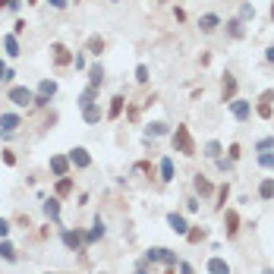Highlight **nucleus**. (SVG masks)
I'll return each mask as SVG.
<instances>
[{
    "label": "nucleus",
    "instance_id": "23",
    "mask_svg": "<svg viewBox=\"0 0 274 274\" xmlns=\"http://www.w3.org/2000/svg\"><path fill=\"white\" fill-rule=\"evenodd\" d=\"M0 258H6V262H16V246L6 243V239H0Z\"/></svg>",
    "mask_w": 274,
    "mask_h": 274
},
{
    "label": "nucleus",
    "instance_id": "24",
    "mask_svg": "<svg viewBox=\"0 0 274 274\" xmlns=\"http://www.w3.org/2000/svg\"><path fill=\"white\" fill-rule=\"evenodd\" d=\"M85 51H89V54H101V51H104V38L101 35H91L89 44H85Z\"/></svg>",
    "mask_w": 274,
    "mask_h": 274
},
{
    "label": "nucleus",
    "instance_id": "53",
    "mask_svg": "<svg viewBox=\"0 0 274 274\" xmlns=\"http://www.w3.org/2000/svg\"><path fill=\"white\" fill-rule=\"evenodd\" d=\"M29 3H38V0H29Z\"/></svg>",
    "mask_w": 274,
    "mask_h": 274
},
{
    "label": "nucleus",
    "instance_id": "28",
    "mask_svg": "<svg viewBox=\"0 0 274 274\" xmlns=\"http://www.w3.org/2000/svg\"><path fill=\"white\" fill-rule=\"evenodd\" d=\"M95 95H98V89H95V85H89V89L79 95V104H82V108H85V104H91V101H95Z\"/></svg>",
    "mask_w": 274,
    "mask_h": 274
},
{
    "label": "nucleus",
    "instance_id": "52",
    "mask_svg": "<svg viewBox=\"0 0 274 274\" xmlns=\"http://www.w3.org/2000/svg\"><path fill=\"white\" fill-rule=\"evenodd\" d=\"M271 19H274V3H271Z\"/></svg>",
    "mask_w": 274,
    "mask_h": 274
},
{
    "label": "nucleus",
    "instance_id": "25",
    "mask_svg": "<svg viewBox=\"0 0 274 274\" xmlns=\"http://www.w3.org/2000/svg\"><path fill=\"white\" fill-rule=\"evenodd\" d=\"M258 196H262L265 202H271V199H274V180H262V186H258Z\"/></svg>",
    "mask_w": 274,
    "mask_h": 274
},
{
    "label": "nucleus",
    "instance_id": "5",
    "mask_svg": "<svg viewBox=\"0 0 274 274\" xmlns=\"http://www.w3.org/2000/svg\"><path fill=\"white\" fill-rule=\"evenodd\" d=\"M233 98H237V79H233L230 73H227V76L220 79V101H227V104H230Z\"/></svg>",
    "mask_w": 274,
    "mask_h": 274
},
{
    "label": "nucleus",
    "instance_id": "30",
    "mask_svg": "<svg viewBox=\"0 0 274 274\" xmlns=\"http://www.w3.org/2000/svg\"><path fill=\"white\" fill-rule=\"evenodd\" d=\"M202 155H205V158H220V142H215V139H211V142L205 145Z\"/></svg>",
    "mask_w": 274,
    "mask_h": 274
},
{
    "label": "nucleus",
    "instance_id": "20",
    "mask_svg": "<svg viewBox=\"0 0 274 274\" xmlns=\"http://www.w3.org/2000/svg\"><path fill=\"white\" fill-rule=\"evenodd\" d=\"M208 271L211 274H230V265L224 258H208Z\"/></svg>",
    "mask_w": 274,
    "mask_h": 274
},
{
    "label": "nucleus",
    "instance_id": "34",
    "mask_svg": "<svg viewBox=\"0 0 274 274\" xmlns=\"http://www.w3.org/2000/svg\"><path fill=\"white\" fill-rule=\"evenodd\" d=\"M258 164H262L265 170H271L274 167V151H262V155H258Z\"/></svg>",
    "mask_w": 274,
    "mask_h": 274
},
{
    "label": "nucleus",
    "instance_id": "31",
    "mask_svg": "<svg viewBox=\"0 0 274 274\" xmlns=\"http://www.w3.org/2000/svg\"><path fill=\"white\" fill-rule=\"evenodd\" d=\"M186 239H189V243H202V239H205V227H196V230H186Z\"/></svg>",
    "mask_w": 274,
    "mask_h": 274
},
{
    "label": "nucleus",
    "instance_id": "45",
    "mask_svg": "<svg viewBox=\"0 0 274 274\" xmlns=\"http://www.w3.org/2000/svg\"><path fill=\"white\" fill-rule=\"evenodd\" d=\"M180 274H196V268H192V265H186V262H180Z\"/></svg>",
    "mask_w": 274,
    "mask_h": 274
},
{
    "label": "nucleus",
    "instance_id": "48",
    "mask_svg": "<svg viewBox=\"0 0 274 274\" xmlns=\"http://www.w3.org/2000/svg\"><path fill=\"white\" fill-rule=\"evenodd\" d=\"M0 82H6V63L0 60Z\"/></svg>",
    "mask_w": 274,
    "mask_h": 274
},
{
    "label": "nucleus",
    "instance_id": "2",
    "mask_svg": "<svg viewBox=\"0 0 274 274\" xmlns=\"http://www.w3.org/2000/svg\"><path fill=\"white\" fill-rule=\"evenodd\" d=\"M6 98H10V101L16 104V108H29V104H35V91H32V89H25V85H13Z\"/></svg>",
    "mask_w": 274,
    "mask_h": 274
},
{
    "label": "nucleus",
    "instance_id": "9",
    "mask_svg": "<svg viewBox=\"0 0 274 274\" xmlns=\"http://www.w3.org/2000/svg\"><path fill=\"white\" fill-rule=\"evenodd\" d=\"M167 224H170V230H173V233H180V237H186V230H189L186 218H183V215H177V211H170V215H167Z\"/></svg>",
    "mask_w": 274,
    "mask_h": 274
},
{
    "label": "nucleus",
    "instance_id": "3",
    "mask_svg": "<svg viewBox=\"0 0 274 274\" xmlns=\"http://www.w3.org/2000/svg\"><path fill=\"white\" fill-rule=\"evenodd\" d=\"M54 95H57V82L54 79H41V85H38V91H35V104L44 108V104H51Z\"/></svg>",
    "mask_w": 274,
    "mask_h": 274
},
{
    "label": "nucleus",
    "instance_id": "8",
    "mask_svg": "<svg viewBox=\"0 0 274 274\" xmlns=\"http://www.w3.org/2000/svg\"><path fill=\"white\" fill-rule=\"evenodd\" d=\"M70 164L79 167V170H85V167H91V155L85 148H73L70 151Z\"/></svg>",
    "mask_w": 274,
    "mask_h": 274
},
{
    "label": "nucleus",
    "instance_id": "46",
    "mask_svg": "<svg viewBox=\"0 0 274 274\" xmlns=\"http://www.w3.org/2000/svg\"><path fill=\"white\" fill-rule=\"evenodd\" d=\"M239 155H243V151H239V145H230V161H237Z\"/></svg>",
    "mask_w": 274,
    "mask_h": 274
},
{
    "label": "nucleus",
    "instance_id": "6",
    "mask_svg": "<svg viewBox=\"0 0 274 274\" xmlns=\"http://www.w3.org/2000/svg\"><path fill=\"white\" fill-rule=\"evenodd\" d=\"M51 54H54V63L57 66H70L73 63V54H70V48H66V44H51Z\"/></svg>",
    "mask_w": 274,
    "mask_h": 274
},
{
    "label": "nucleus",
    "instance_id": "11",
    "mask_svg": "<svg viewBox=\"0 0 274 274\" xmlns=\"http://www.w3.org/2000/svg\"><path fill=\"white\" fill-rule=\"evenodd\" d=\"M224 233H227V237H237V233H239V215H237V211H227V215H224Z\"/></svg>",
    "mask_w": 274,
    "mask_h": 274
},
{
    "label": "nucleus",
    "instance_id": "16",
    "mask_svg": "<svg viewBox=\"0 0 274 274\" xmlns=\"http://www.w3.org/2000/svg\"><path fill=\"white\" fill-rule=\"evenodd\" d=\"M101 237H104V220H101V218H98V220H95V224H91V230H89V233H85V243H89V246H91V243H95V239H101Z\"/></svg>",
    "mask_w": 274,
    "mask_h": 274
},
{
    "label": "nucleus",
    "instance_id": "21",
    "mask_svg": "<svg viewBox=\"0 0 274 274\" xmlns=\"http://www.w3.org/2000/svg\"><path fill=\"white\" fill-rule=\"evenodd\" d=\"M173 177H177V170H173V161H170V158H161V180H164V183H170Z\"/></svg>",
    "mask_w": 274,
    "mask_h": 274
},
{
    "label": "nucleus",
    "instance_id": "36",
    "mask_svg": "<svg viewBox=\"0 0 274 274\" xmlns=\"http://www.w3.org/2000/svg\"><path fill=\"white\" fill-rule=\"evenodd\" d=\"M161 262L167 265V268H173V265H180V262H177V252H170V249L164 252V258H161Z\"/></svg>",
    "mask_w": 274,
    "mask_h": 274
},
{
    "label": "nucleus",
    "instance_id": "40",
    "mask_svg": "<svg viewBox=\"0 0 274 274\" xmlns=\"http://www.w3.org/2000/svg\"><path fill=\"white\" fill-rule=\"evenodd\" d=\"M3 6H10L13 13H19V0H0V10H3Z\"/></svg>",
    "mask_w": 274,
    "mask_h": 274
},
{
    "label": "nucleus",
    "instance_id": "12",
    "mask_svg": "<svg viewBox=\"0 0 274 274\" xmlns=\"http://www.w3.org/2000/svg\"><path fill=\"white\" fill-rule=\"evenodd\" d=\"M51 170H54V177H66V170H70V158L54 155V158H51Z\"/></svg>",
    "mask_w": 274,
    "mask_h": 274
},
{
    "label": "nucleus",
    "instance_id": "14",
    "mask_svg": "<svg viewBox=\"0 0 274 274\" xmlns=\"http://www.w3.org/2000/svg\"><path fill=\"white\" fill-rule=\"evenodd\" d=\"M271 101H274V89H268L262 95V101H258V117H265V120L271 117Z\"/></svg>",
    "mask_w": 274,
    "mask_h": 274
},
{
    "label": "nucleus",
    "instance_id": "22",
    "mask_svg": "<svg viewBox=\"0 0 274 274\" xmlns=\"http://www.w3.org/2000/svg\"><path fill=\"white\" fill-rule=\"evenodd\" d=\"M3 51H6V57H19V41H16V35H6V38H3Z\"/></svg>",
    "mask_w": 274,
    "mask_h": 274
},
{
    "label": "nucleus",
    "instance_id": "41",
    "mask_svg": "<svg viewBox=\"0 0 274 274\" xmlns=\"http://www.w3.org/2000/svg\"><path fill=\"white\" fill-rule=\"evenodd\" d=\"M227 196H230V186H220V189H218V199H220V202H218V205H224Z\"/></svg>",
    "mask_w": 274,
    "mask_h": 274
},
{
    "label": "nucleus",
    "instance_id": "51",
    "mask_svg": "<svg viewBox=\"0 0 274 274\" xmlns=\"http://www.w3.org/2000/svg\"><path fill=\"white\" fill-rule=\"evenodd\" d=\"M136 274H148V271H145V268H139V271H136Z\"/></svg>",
    "mask_w": 274,
    "mask_h": 274
},
{
    "label": "nucleus",
    "instance_id": "26",
    "mask_svg": "<svg viewBox=\"0 0 274 274\" xmlns=\"http://www.w3.org/2000/svg\"><path fill=\"white\" fill-rule=\"evenodd\" d=\"M89 82L95 85V89L104 82V70H101V66H91V70H89Z\"/></svg>",
    "mask_w": 274,
    "mask_h": 274
},
{
    "label": "nucleus",
    "instance_id": "50",
    "mask_svg": "<svg viewBox=\"0 0 274 274\" xmlns=\"http://www.w3.org/2000/svg\"><path fill=\"white\" fill-rule=\"evenodd\" d=\"M262 274H274V268H265V271H262Z\"/></svg>",
    "mask_w": 274,
    "mask_h": 274
},
{
    "label": "nucleus",
    "instance_id": "35",
    "mask_svg": "<svg viewBox=\"0 0 274 274\" xmlns=\"http://www.w3.org/2000/svg\"><path fill=\"white\" fill-rule=\"evenodd\" d=\"M252 16H256V6H252V3H243V6H239V19H252Z\"/></svg>",
    "mask_w": 274,
    "mask_h": 274
},
{
    "label": "nucleus",
    "instance_id": "44",
    "mask_svg": "<svg viewBox=\"0 0 274 274\" xmlns=\"http://www.w3.org/2000/svg\"><path fill=\"white\" fill-rule=\"evenodd\" d=\"M73 63H76V70H85V57H82V54L73 57Z\"/></svg>",
    "mask_w": 274,
    "mask_h": 274
},
{
    "label": "nucleus",
    "instance_id": "18",
    "mask_svg": "<svg viewBox=\"0 0 274 274\" xmlns=\"http://www.w3.org/2000/svg\"><path fill=\"white\" fill-rule=\"evenodd\" d=\"M199 25H202V32H215L218 25H220V19L215 16V13H205V16L199 19Z\"/></svg>",
    "mask_w": 274,
    "mask_h": 274
},
{
    "label": "nucleus",
    "instance_id": "32",
    "mask_svg": "<svg viewBox=\"0 0 274 274\" xmlns=\"http://www.w3.org/2000/svg\"><path fill=\"white\" fill-rule=\"evenodd\" d=\"M164 246H155V249H148V252H145V258H148V262H161V258H164Z\"/></svg>",
    "mask_w": 274,
    "mask_h": 274
},
{
    "label": "nucleus",
    "instance_id": "1",
    "mask_svg": "<svg viewBox=\"0 0 274 274\" xmlns=\"http://www.w3.org/2000/svg\"><path fill=\"white\" fill-rule=\"evenodd\" d=\"M173 151H180V155H186V158L196 155V142H192L186 126H177V132H173Z\"/></svg>",
    "mask_w": 274,
    "mask_h": 274
},
{
    "label": "nucleus",
    "instance_id": "17",
    "mask_svg": "<svg viewBox=\"0 0 274 274\" xmlns=\"http://www.w3.org/2000/svg\"><path fill=\"white\" fill-rule=\"evenodd\" d=\"M123 95H117V98H110V108H108V120H117L120 113H123Z\"/></svg>",
    "mask_w": 274,
    "mask_h": 274
},
{
    "label": "nucleus",
    "instance_id": "29",
    "mask_svg": "<svg viewBox=\"0 0 274 274\" xmlns=\"http://www.w3.org/2000/svg\"><path fill=\"white\" fill-rule=\"evenodd\" d=\"M73 192V180L70 177H60V183H57V196H70Z\"/></svg>",
    "mask_w": 274,
    "mask_h": 274
},
{
    "label": "nucleus",
    "instance_id": "39",
    "mask_svg": "<svg viewBox=\"0 0 274 274\" xmlns=\"http://www.w3.org/2000/svg\"><path fill=\"white\" fill-rule=\"evenodd\" d=\"M6 233H10V220L0 218V239H6Z\"/></svg>",
    "mask_w": 274,
    "mask_h": 274
},
{
    "label": "nucleus",
    "instance_id": "47",
    "mask_svg": "<svg viewBox=\"0 0 274 274\" xmlns=\"http://www.w3.org/2000/svg\"><path fill=\"white\" fill-rule=\"evenodd\" d=\"M186 208H189V211H199V199H186Z\"/></svg>",
    "mask_w": 274,
    "mask_h": 274
},
{
    "label": "nucleus",
    "instance_id": "49",
    "mask_svg": "<svg viewBox=\"0 0 274 274\" xmlns=\"http://www.w3.org/2000/svg\"><path fill=\"white\" fill-rule=\"evenodd\" d=\"M265 57H268V63H274V44H271L268 51H265Z\"/></svg>",
    "mask_w": 274,
    "mask_h": 274
},
{
    "label": "nucleus",
    "instance_id": "15",
    "mask_svg": "<svg viewBox=\"0 0 274 274\" xmlns=\"http://www.w3.org/2000/svg\"><path fill=\"white\" fill-rule=\"evenodd\" d=\"M44 215L54 224H60V199H44Z\"/></svg>",
    "mask_w": 274,
    "mask_h": 274
},
{
    "label": "nucleus",
    "instance_id": "13",
    "mask_svg": "<svg viewBox=\"0 0 274 274\" xmlns=\"http://www.w3.org/2000/svg\"><path fill=\"white\" fill-rule=\"evenodd\" d=\"M82 120H85V123H98V120H101V104H95V101L85 104V108H82Z\"/></svg>",
    "mask_w": 274,
    "mask_h": 274
},
{
    "label": "nucleus",
    "instance_id": "19",
    "mask_svg": "<svg viewBox=\"0 0 274 274\" xmlns=\"http://www.w3.org/2000/svg\"><path fill=\"white\" fill-rule=\"evenodd\" d=\"M192 183H196V192H199V196H211V192H215V186H211L208 180L202 177V173H199V177L192 180Z\"/></svg>",
    "mask_w": 274,
    "mask_h": 274
},
{
    "label": "nucleus",
    "instance_id": "38",
    "mask_svg": "<svg viewBox=\"0 0 274 274\" xmlns=\"http://www.w3.org/2000/svg\"><path fill=\"white\" fill-rule=\"evenodd\" d=\"M256 148H258V151H271V148H274V139H262Z\"/></svg>",
    "mask_w": 274,
    "mask_h": 274
},
{
    "label": "nucleus",
    "instance_id": "54",
    "mask_svg": "<svg viewBox=\"0 0 274 274\" xmlns=\"http://www.w3.org/2000/svg\"><path fill=\"white\" fill-rule=\"evenodd\" d=\"M110 3H120V0H110Z\"/></svg>",
    "mask_w": 274,
    "mask_h": 274
},
{
    "label": "nucleus",
    "instance_id": "33",
    "mask_svg": "<svg viewBox=\"0 0 274 274\" xmlns=\"http://www.w3.org/2000/svg\"><path fill=\"white\" fill-rule=\"evenodd\" d=\"M164 132H167V123H148L145 136H164Z\"/></svg>",
    "mask_w": 274,
    "mask_h": 274
},
{
    "label": "nucleus",
    "instance_id": "7",
    "mask_svg": "<svg viewBox=\"0 0 274 274\" xmlns=\"http://www.w3.org/2000/svg\"><path fill=\"white\" fill-rule=\"evenodd\" d=\"M19 126H22V120H19V113H0V129H3V136H10V132H16Z\"/></svg>",
    "mask_w": 274,
    "mask_h": 274
},
{
    "label": "nucleus",
    "instance_id": "27",
    "mask_svg": "<svg viewBox=\"0 0 274 274\" xmlns=\"http://www.w3.org/2000/svg\"><path fill=\"white\" fill-rule=\"evenodd\" d=\"M227 32H230L233 38H243V19H230V22H227Z\"/></svg>",
    "mask_w": 274,
    "mask_h": 274
},
{
    "label": "nucleus",
    "instance_id": "37",
    "mask_svg": "<svg viewBox=\"0 0 274 274\" xmlns=\"http://www.w3.org/2000/svg\"><path fill=\"white\" fill-rule=\"evenodd\" d=\"M136 79L139 82H148V66H136Z\"/></svg>",
    "mask_w": 274,
    "mask_h": 274
},
{
    "label": "nucleus",
    "instance_id": "43",
    "mask_svg": "<svg viewBox=\"0 0 274 274\" xmlns=\"http://www.w3.org/2000/svg\"><path fill=\"white\" fill-rule=\"evenodd\" d=\"M51 6H54V10H66V3H70V0H48Z\"/></svg>",
    "mask_w": 274,
    "mask_h": 274
},
{
    "label": "nucleus",
    "instance_id": "4",
    "mask_svg": "<svg viewBox=\"0 0 274 274\" xmlns=\"http://www.w3.org/2000/svg\"><path fill=\"white\" fill-rule=\"evenodd\" d=\"M60 237H63V246H66V249H73V252L85 243L82 233H79V230H70V227H63V230H60Z\"/></svg>",
    "mask_w": 274,
    "mask_h": 274
},
{
    "label": "nucleus",
    "instance_id": "42",
    "mask_svg": "<svg viewBox=\"0 0 274 274\" xmlns=\"http://www.w3.org/2000/svg\"><path fill=\"white\" fill-rule=\"evenodd\" d=\"M22 32H25V22H22V19H16V22H13V35H22Z\"/></svg>",
    "mask_w": 274,
    "mask_h": 274
},
{
    "label": "nucleus",
    "instance_id": "10",
    "mask_svg": "<svg viewBox=\"0 0 274 274\" xmlns=\"http://www.w3.org/2000/svg\"><path fill=\"white\" fill-rule=\"evenodd\" d=\"M230 113H233L237 120H249L252 104H249V101H237V98H233V101H230Z\"/></svg>",
    "mask_w": 274,
    "mask_h": 274
}]
</instances>
